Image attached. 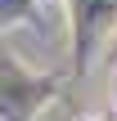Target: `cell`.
<instances>
[]
</instances>
